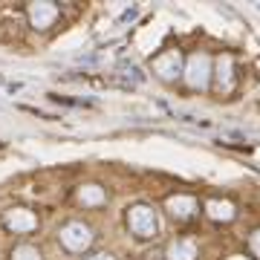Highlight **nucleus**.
Here are the masks:
<instances>
[{"instance_id":"f257e3e1","label":"nucleus","mask_w":260,"mask_h":260,"mask_svg":"<svg viewBox=\"0 0 260 260\" xmlns=\"http://www.w3.org/2000/svg\"><path fill=\"white\" fill-rule=\"evenodd\" d=\"M127 220H130V229L139 234V237H153V234H156V217H153V211L145 208V205L130 208Z\"/></svg>"},{"instance_id":"f03ea898","label":"nucleus","mask_w":260,"mask_h":260,"mask_svg":"<svg viewBox=\"0 0 260 260\" xmlns=\"http://www.w3.org/2000/svg\"><path fill=\"white\" fill-rule=\"evenodd\" d=\"M61 240H64L70 249H84V246L90 243V232H87L84 225H67L64 234H61Z\"/></svg>"},{"instance_id":"7ed1b4c3","label":"nucleus","mask_w":260,"mask_h":260,"mask_svg":"<svg viewBox=\"0 0 260 260\" xmlns=\"http://www.w3.org/2000/svg\"><path fill=\"white\" fill-rule=\"evenodd\" d=\"M156 70H159V75L162 78H174V75L179 73V55H165V58H159L156 61Z\"/></svg>"},{"instance_id":"20e7f679","label":"nucleus","mask_w":260,"mask_h":260,"mask_svg":"<svg viewBox=\"0 0 260 260\" xmlns=\"http://www.w3.org/2000/svg\"><path fill=\"white\" fill-rule=\"evenodd\" d=\"M52 18H55V9H52V6H41V3L32 6V23H35L38 29H47V23Z\"/></svg>"},{"instance_id":"39448f33","label":"nucleus","mask_w":260,"mask_h":260,"mask_svg":"<svg viewBox=\"0 0 260 260\" xmlns=\"http://www.w3.org/2000/svg\"><path fill=\"white\" fill-rule=\"evenodd\" d=\"M168 208H171L174 214H179V217H188V214H191V208H194V200L179 197V200H171V203H168Z\"/></svg>"},{"instance_id":"423d86ee","label":"nucleus","mask_w":260,"mask_h":260,"mask_svg":"<svg viewBox=\"0 0 260 260\" xmlns=\"http://www.w3.org/2000/svg\"><path fill=\"white\" fill-rule=\"evenodd\" d=\"M191 84H205V58H194L191 61Z\"/></svg>"},{"instance_id":"0eeeda50","label":"nucleus","mask_w":260,"mask_h":260,"mask_svg":"<svg viewBox=\"0 0 260 260\" xmlns=\"http://www.w3.org/2000/svg\"><path fill=\"white\" fill-rule=\"evenodd\" d=\"M194 257V246L191 243H177L171 249V260H191Z\"/></svg>"},{"instance_id":"6e6552de","label":"nucleus","mask_w":260,"mask_h":260,"mask_svg":"<svg viewBox=\"0 0 260 260\" xmlns=\"http://www.w3.org/2000/svg\"><path fill=\"white\" fill-rule=\"evenodd\" d=\"M9 225H12V229H29V225H32V220H29V217H23V214H18V217H9Z\"/></svg>"},{"instance_id":"1a4fd4ad","label":"nucleus","mask_w":260,"mask_h":260,"mask_svg":"<svg viewBox=\"0 0 260 260\" xmlns=\"http://www.w3.org/2000/svg\"><path fill=\"white\" fill-rule=\"evenodd\" d=\"M15 260H41V257H38V251H35V249H18Z\"/></svg>"},{"instance_id":"9d476101","label":"nucleus","mask_w":260,"mask_h":260,"mask_svg":"<svg viewBox=\"0 0 260 260\" xmlns=\"http://www.w3.org/2000/svg\"><path fill=\"white\" fill-rule=\"evenodd\" d=\"M81 197L87 203H99V200H102V191H87V194H81Z\"/></svg>"},{"instance_id":"9b49d317","label":"nucleus","mask_w":260,"mask_h":260,"mask_svg":"<svg viewBox=\"0 0 260 260\" xmlns=\"http://www.w3.org/2000/svg\"><path fill=\"white\" fill-rule=\"evenodd\" d=\"M93 260H110V254H95Z\"/></svg>"}]
</instances>
